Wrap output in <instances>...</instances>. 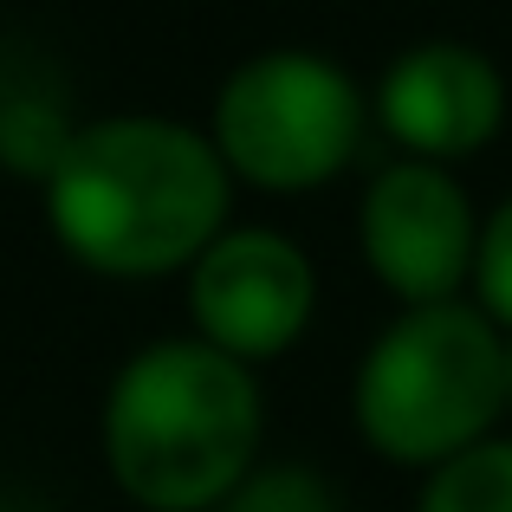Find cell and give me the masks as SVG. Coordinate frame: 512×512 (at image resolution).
Returning a JSON list of instances; mask_svg holds the SVG:
<instances>
[{
    "label": "cell",
    "instance_id": "5",
    "mask_svg": "<svg viewBox=\"0 0 512 512\" xmlns=\"http://www.w3.org/2000/svg\"><path fill=\"white\" fill-rule=\"evenodd\" d=\"M318 305V273L299 240L273 227H234L188 266V312L201 344L227 350L240 363L279 357Z\"/></svg>",
    "mask_w": 512,
    "mask_h": 512
},
{
    "label": "cell",
    "instance_id": "3",
    "mask_svg": "<svg viewBox=\"0 0 512 512\" xmlns=\"http://www.w3.org/2000/svg\"><path fill=\"white\" fill-rule=\"evenodd\" d=\"M357 428L402 467H441L480 448L506 409V344L487 312L415 305L357 370Z\"/></svg>",
    "mask_w": 512,
    "mask_h": 512
},
{
    "label": "cell",
    "instance_id": "1",
    "mask_svg": "<svg viewBox=\"0 0 512 512\" xmlns=\"http://www.w3.org/2000/svg\"><path fill=\"white\" fill-rule=\"evenodd\" d=\"M46 221L91 273L163 279L221 240L227 163L214 137L169 117L78 124L72 150L46 175Z\"/></svg>",
    "mask_w": 512,
    "mask_h": 512
},
{
    "label": "cell",
    "instance_id": "4",
    "mask_svg": "<svg viewBox=\"0 0 512 512\" xmlns=\"http://www.w3.org/2000/svg\"><path fill=\"white\" fill-rule=\"evenodd\" d=\"M363 143L357 85L318 52H260L214 98V150L227 175L273 195L331 182Z\"/></svg>",
    "mask_w": 512,
    "mask_h": 512
},
{
    "label": "cell",
    "instance_id": "9",
    "mask_svg": "<svg viewBox=\"0 0 512 512\" xmlns=\"http://www.w3.org/2000/svg\"><path fill=\"white\" fill-rule=\"evenodd\" d=\"M415 512H512V441H480L441 461Z\"/></svg>",
    "mask_w": 512,
    "mask_h": 512
},
{
    "label": "cell",
    "instance_id": "8",
    "mask_svg": "<svg viewBox=\"0 0 512 512\" xmlns=\"http://www.w3.org/2000/svg\"><path fill=\"white\" fill-rule=\"evenodd\" d=\"M72 137H78V124L59 111L52 91H39L33 78L0 85V163L7 169L46 182V175L59 169V156L72 150Z\"/></svg>",
    "mask_w": 512,
    "mask_h": 512
},
{
    "label": "cell",
    "instance_id": "10",
    "mask_svg": "<svg viewBox=\"0 0 512 512\" xmlns=\"http://www.w3.org/2000/svg\"><path fill=\"white\" fill-rule=\"evenodd\" d=\"M221 512H338V500H331L325 474L292 461V467H260V474H247L221 500Z\"/></svg>",
    "mask_w": 512,
    "mask_h": 512
},
{
    "label": "cell",
    "instance_id": "2",
    "mask_svg": "<svg viewBox=\"0 0 512 512\" xmlns=\"http://www.w3.org/2000/svg\"><path fill=\"white\" fill-rule=\"evenodd\" d=\"M260 454V383L240 357L163 338L117 370L104 396L111 480L150 512L221 506Z\"/></svg>",
    "mask_w": 512,
    "mask_h": 512
},
{
    "label": "cell",
    "instance_id": "6",
    "mask_svg": "<svg viewBox=\"0 0 512 512\" xmlns=\"http://www.w3.org/2000/svg\"><path fill=\"white\" fill-rule=\"evenodd\" d=\"M357 240L370 273L409 305H448L454 286L474 273L480 227L467 188L441 163H389L363 188Z\"/></svg>",
    "mask_w": 512,
    "mask_h": 512
},
{
    "label": "cell",
    "instance_id": "12",
    "mask_svg": "<svg viewBox=\"0 0 512 512\" xmlns=\"http://www.w3.org/2000/svg\"><path fill=\"white\" fill-rule=\"evenodd\" d=\"M506 402H512V344H506Z\"/></svg>",
    "mask_w": 512,
    "mask_h": 512
},
{
    "label": "cell",
    "instance_id": "7",
    "mask_svg": "<svg viewBox=\"0 0 512 512\" xmlns=\"http://www.w3.org/2000/svg\"><path fill=\"white\" fill-rule=\"evenodd\" d=\"M376 117L402 150H415V163H461L500 137L506 78L487 52L461 39H428L383 72Z\"/></svg>",
    "mask_w": 512,
    "mask_h": 512
},
{
    "label": "cell",
    "instance_id": "11",
    "mask_svg": "<svg viewBox=\"0 0 512 512\" xmlns=\"http://www.w3.org/2000/svg\"><path fill=\"white\" fill-rule=\"evenodd\" d=\"M474 279H480V312L512 331V195L487 214V227H480Z\"/></svg>",
    "mask_w": 512,
    "mask_h": 512
}]
</instances>
